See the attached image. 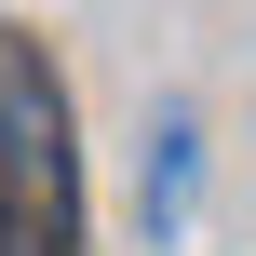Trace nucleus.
<instances>
[{"instance_id": "obj_1", "label": "nucleus", "mask_w": 256, "mask_h": 256, "mask_svg": "<svg viewBox=\"0 0 256 256\" xmlns=\"http://www.w3.org/2000/svg\"><path fill=\"white\" fill-rule=\"evenodd\" d=\"M0 202L54 243H81V135H68V94L27 40H0Z\"/></svg>"}, {"instance_id": "obj_2", "label": "nucleus", "mask_w": 256, "mask_h": 256, "mask_svg": "<svg viewBox=\"0 0 256 256\" xmlns=\"http://www.w3.org/2000/svg\"><path fill=\"white\" fill-rule=\"evenodd\" d=\"M189 202H202V122L162 108L148 122V243H189Z\"/></svg>"}, {"instance_id": "obj_3", "label": "nucleus", "mask_w": 256, "mask_h": 256, "mask_svg": "<svg viewBox=\"0 0 256 256\" xmlns=\"http://www.w3.org/2000/svg\"><path fill=\"white\" fill-rule=\"evenodd\" d=\"M0 256H81V243H54V230H27V216L0 202Z\"/></svg>"}]
</instances>
